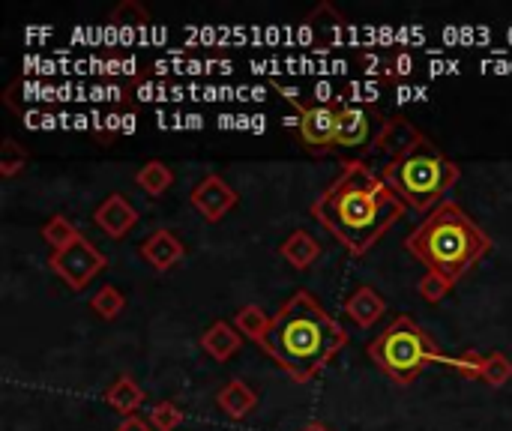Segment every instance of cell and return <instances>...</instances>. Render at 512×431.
I'll use <instances>...</instances> for the list:
<instances>
[{"instance_id":"cell-14","label":"cell","mask_w":512,"mask_h":431,"mask_svg":"<svg viewBox=\"0 0 512 431\" xmlns=\"http://www.w3.org/2000/svg\"><path fill=\"white\" fill-rule=\"evenodd\" d=\"M216 405L219 411L228 417V420H246L255 408H258V393L240 381V378H231L219 393H216Z\"/></svg>"},{"instance_id":"cell-19","label":"cell","mask_w":512,"mask_h":431,"mask_svg":"<svg viewBox=\"0 0 512 431\" xmlns=\"http://www.w3.org/2000/svg\"><path fill=\"white\" fill-rule=\"evenodd\" d=\"M42 240H45V246H51V252H60V249H66V246H72L78 237H81V231H78V225L75 222H69L63 213H54L45 225H42Z\"/></svg>"},{"instance_id":"cell-18","label":"cell","mask_w":512,"mask_h":431,"mask_svg":"<svg viewBox=\"0 0 512 431\" xmlns=\"http://www.w3.org/2000/svg\"><path fill=\"white\" fill-rule=\"evenodd\" d=\"M231 324L240 330V336H246L249 342H255V345L261 348V342L267 339V333H270V327H273V318L264 315L261 306L246 303V306H240V309L234 312V321H231Z\"/></svg>"},{"instance_id":"cell-13","label":"cell","mask_w":512,"mask_h":431,"mask_svg":"<svg viewBox=\"0 0 512 431\" xmlns=\"http://www.w3.org/2000/svg\"><path fill=\"white\" fill-rule=\"evenodd\" d=\"M102 402H105L111 411H117L120 417H135L138 408L147 402V393L138 387V381H135L129 372H120V375L111 381V387L102 393Z\"/></svg>"},{"instance_id":"cell-15","label":"cell","mask_w":512,"mask_h":431,"mask_svg":"<svg viewBox=\"0 0 512 431\" xmlns=\"http://www.w3.org/2000/svg\"><path fill=\"white\" fill-rule=\"evenodd\" d=\"M240 345H243V336H240V330L231 321H216L201 336L204 354H210L216 363H228L240 351Z\"/></svg>"},{"instance_id":"cell-5","label":"cell","mask_w":512,"mask_h":431,"mask_svg":"<svg viewBox=\"0 0 512 431\" xmlns=\"http://www.w3.org/2000/svg\"><path fill=\"white\" fill-rule=\"evenodd\" d=\"M369 360L387 375L393 378L399 387H411L429 366H447L456 372L459 357L444 354L435 339L411 318V315H396L381 336H375L366 345Z\"/></svg>"},{"instance_id":"cell-16","label":"cell","mask_w":512,"mask_h":431,"mask_svg":"<svg viewBox=\"0 0 512 431\" xmlns=\"http://www.w3.org/2000/svg\"><path fill=\"white\" fill-rule=\"evenodd\" d=\"M279 255L285 264H291L294 270H309L318 258H321V243L306 231V228H297L294 234H288L279 246Z\"/></svg>"},{"instance_id":"cell-3","label":"cell","mask_w":512,"mask_h":431,"mask_svg":"<svg viewBox=\"0 0 512 431\" xmlns=\"http://www.w3.org/2000/svg\"><path fill=\"white\" fill-rule=\"evenodd\" d=\"M348 330L321 306V300L300 288L273 315V327L261 342V351L297 384L315 381L345 348Z\"/></svg>"},{"instance_id":"cell-2","label":"cell","mask_w":512,"mask_h":431,"mask_svg":"<svg viewBox=\"0 0 512 431\" xmlns=\"http://www.w3.org/2000/svg\"><path fill=\"white\" fill-rule=\"evenodd\" d=\"M495 240L465 213L462 204L444 201L438 204L405 240V252L414 255L426 276L420 279L417 291L426 303H441L459 285V279L489 258Z\"/></svg>"},{"instance_id":"cell-10","label":"cell","mask_w":512,"mask_h":431,"mask_svg":"<svg viewBox=\"0 0 512 431\" xmlns=\"http://www.w3.org/2000/svg\"><path fill=\"white\" fill-rule=\"evenodd\" d=\"M138 255L159 273H168L171 267H177L186 258V246L183 240L168 231V228H156L144 237V243L138 246Z\"/></svg>"},{"instance_id":"cell-20","label":"cell","mask_w":512,"mask_h":431,"mask_svg":"<svg viewBox=\"0 0 512 431\" xmlns=\"http://www.w3.org/2000/svg\"><path fill=\"white\" fill-rule=\"evenodd\" d=\"M90 309L102 318V321H114L120 318V312L126 309V297L117 285H102L93 297H90Z\"/></svg>"},{"instance_id":"cell-4","label":"cell","mask_w":512,"mask_h":431,"mask_svg":"<svg viewBox=\"0 0 512 431\" xmlns=\"http://www.w3.org/2000/svg\"><path fill=\"white\" fill-rule=\"evenodd\" d=\"M378 174L411 210L426 216L438 204H444L447 192L462 180V168L447 159L444 150L420 129L411 135V141H405L384 159Z\"/></svg>"},{"instance_id":"cell-22","label":"cell","mask_w":512,"mask_h":431,"mask_svg":"<svg viewBox=\"0 0 512 431\" xmlns=\"http://www.w3.org/2000/svg\"><path fill=\"white\" fill-rule=\"evenodd\" d=\"M27 150L15 141V138H6L3 144H0V177L3 180H12V177H18L21 171H24V165H27Z\"/></svg>"},{"instance_id":"cell-23","label":"cell","mask_w":512,"mask_h":431,"mask_svg":"<svg viewBox=\"0 0 512 431\" xmlns=\"http://www.w3.org/2000/svg\"><path fill=\"white\" fill-rule=\"evenodd\" d=\"M183 420H186L183 408L171 399H162L150 408V426L156 431H177L183 426Z\"/></svg>"},{"instance_id":"cell-12","label":"cell","mask_w":512,"mask_h":431,"mask_svg":"<svg viewBox=\"0 0 512 431\" xmlns=\"http://www.w3.org/2000/svg\"><path fill=\"white\" fill-rule=\"evenodd\" d=\"M372 108L366 105H339L336 147H369L372 144Z\"/></svg>"},{"instance_id":"cell-26","label":"cell","mask_w":512,"mask_h":431,"mask_svg":"<svg viewBox=\"0 0 512 431\" xmlns=\"http://www.w3.org/2000/svg\"><path fill=\"white\" fill-rule=\"evenodd\" d=\"M303 431H333L327 423H321V420H312V423H306L303 426Z\"/></svg>"},{"instance_id":"cell-6","label":"cell","mask_w":512,"mask_h":431,"mask_svg":"<svg viewBox=\"0 0 512 431\" xmlns=\"http://www.w3.org/2000/svg\"><path fill=\"white\" fill-rule=\"evenodd\" d=\"M273 87L282 93L285 102H291L297 108V129H300V141L312 156H327L336 150V129H339V108L336 105H309L303 102L294 90H288L285 84Z\"/></svg>"},{"instance_id":"cell-25","label":"cell","mask_w":512,"mask_h":431,"mask_svg":"<svg viewBox=\"0 0 512 431\" xmlns=\"http://www.w3.org/2000/svg\"><path fill=\"white\" fill-rule=\"evenodd\" d=\"M114 431H156L150 426V420H144V417H123L120 423H117V429Z\"/></svg>"},{"instance_id":"cell-21","label":"cell","mask_w":512,"mask_h":431,"mask_svg":"<svg viewBox=\"0 0 512 431\" xmlns=\"http://www.w3.org/2000/svg\"><path fill=\"white\" fill-rule=\"evenodd\" d=\"M486 387H492V390H501V387H507L512 381V360L507 354H501V351H492L489 357H486V366H483V378H480Z\"/></svg>"},{"instance_id":"cell-17","label":"cell","mask_w":512,"mask_h":431,"mask_svg":"<svg viewBox=\"0 0 512 431\" xmlns=\"http://www.w3.org/2000/svg\"><path fill=\"white\" fill-rule=\"evenodd\" d=\"M135 186L150 198H162L174 186V171L162 159H150L135 171Z\"/></svg>"},{"instance_id":"cell-9","label":"cell","mask_w":512,"mask_h":431,"mask_svg":"<svg viewBox=\"0 0 512 431\" xmlns=\"http://www.w3.org/2000/svg\"><path fill=\"white\" fill-rule=\"evenodd\" d=\"M138 210L132 207V201L123 192H111L96 210H93V222L99 231H105L111 240H123L129 237V231L138 225Z\"/></svg>"},{"instance_id":"cell-1","label":"cell","mask_w":512,"mask_h":431,"mask_svg":"<svg viewBox=\"0 0 512 431\" xmlns=\"http://www.w3.org/2000/svg\"><path fill=\"white\" fill-rule=\"evenodd\" d=\"M309 213L351 255H366L408 213V204L366 159H342V171L315 198Z\"/></svg>"},{"instance_id":"cell-11","label":"cell","mask_w":512,"mask_h":431,"mask_svg":"<svg viewBox=\"0 0 512 431\" xmlns=\"http://www.w3.org/2000/svg\"><path fill=\"white\" fill-rule=\"evenodd\" d=\"M342 312H345V318H348L351 324H357L360 330H372V327L384 318L387 300H384L372 285H357V288L345 297Z\"/></svg>"},{"instance_id":"cell-7","label":"cell","mask_w":512,"mask_h":431,"mask_svg":"<svg viewBox=\"0 0 512 431\" xmlns=\"http://www.w3.org/2000/svg\"><path fill=\"white\" fill-rule=\"evenodd\" d=\"M48 267H51V273H57L72 291H84L99 273L108 270V258H105V252H99V249L81 234L72 246H66V249H60V252H51V255H48Z\"/></svg>"},{"instance_id":"cell-24","label":"cell","mask_w":512,"mask_h":431,"mask_svg":"<svg viewBox=\"0 0 512 431\" xmlns=\"http://www.w3.org/2000/svg\"><path fill=\"white\" fill-rule=\"evenodd\" d=\"M111 21H114V24H147V21H150V12H147L138 0H123V3L111 12Z\"/></svg>"},{"instance_id":"cell-8","label":"cell","mask_w":512,"mask_h":431,"mask_svg":"<svg viewBox=\"0 0 512 431\" xmlns=\"http://www.w3.org/2000/svg\"><path fill=\"white\" fill-rule=\"evenodd\" d=\"M240 195L234 192V186L222 177V174H204L201 183L189 192V204L210 222H222L234 207H237Z\"/></svg>"}]
</instances>
